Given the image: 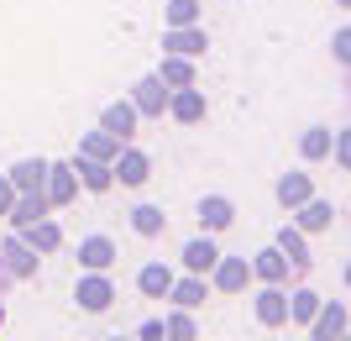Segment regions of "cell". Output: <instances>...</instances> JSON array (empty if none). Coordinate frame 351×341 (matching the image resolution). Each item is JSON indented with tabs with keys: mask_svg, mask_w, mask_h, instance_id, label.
I'll use <instances>...</instances> for the list:
<instances>
[{
	"mask_svg": "<svg viewBox=\"0 0 351 341\" xmlns=\"http://www.w3.org/2000/svg\"><path fill=\"white\" fill-rule=\"evenodd\" d=\"M168 95H173V89L162 84L158 74L136 79V84H132V105H136V116H142V121H158L162 110H168Z\"/></svg>",
	"mask_w": 351,
	"mask_h": 341,
	"instance_id": "cell-2",
	"label": "cell"
},
{
	"mask_svg": "<svg viewBox=\"0 0 351 341\" xmlns=\"http://www.w3.org/2000/svg\"><path fill=\"white\" fill-rule=\"evenodd\" d=\"M178 263H184V273H205V279H210V268L220 263L215 237H210V231H205V237H194L189 247H184V257H178Z\"/></svg>",
	"mask_w": 351,
	"mask_h": 341,
	"instance_id": "cell-14",
	"label": "cell"
},
{
	"mask_svg": "<svg viewBox=\"0 0 351 341\" xmlns=\"http://www.w3.org/2000/svg\"><path fill=\"white\" fill-rule=\"evenodd\" d=\"M309 331H315L320 341L341 336V331H346V305H336V299H325V305H320V315L309 320Z\"/></svg>",
	"mask_w": 351,
	"mask_h": 341,
	"instance_id": "cell-23",
	"label": "cell"
},
{
	"mask_svg": "<svg viewBox=\"0 0 351 341\" xmlns=\"http://www.w3.org/2000/svg\"><path fill=\"white\" fill-rule=\"evenodd\" d=\"M43 215H53V200H47V189H16V205H11V215H5V221H11V231H27L32 221H43Z\"/></svg>",
	"mask_w": 351,
	"mask_h": 341,
	"instance_id": "cell-6",
	"label": "cell"
},
{
	"mask_svg": "<svg viewBox=\"0 0 351 341\" xmlns=\"http://www.w3.org/2000/svg\"><path fill=\"white\" fill-rule=\"evenodd\" d=\"M158 79L168 89H184V84H194V58H184V53H162V63H158Z\"/></svg>",
	"mask_w": 351,
	"mask_h": 341,
	"instance_id": "cell-21",
	"label": "cell"
},
{
	"mask_svg": "<svg viewBox=\"0 0 351 341\" xmlns=\"http://www.w3.org/2000/svg\"><path fill=\"white\" fill-rule=\"evenodd\" d=\"M121 257V247L110 237H84L79 242V268H95V273H110Z\"/></svg>",
	"mask_w": 351,
	"mask_h": 341,
	"instance_id": "cell-13",
	"label": "cell"
},
{
	"mask_svg": "<svg viewBox=\"0 0 351 341\" xmlns=\"http://www.w3.org/2000/svg\"><path fill=\"white\" fill-rule=\"evenodd\" d=\"M173 268L168 263H142V273H136V289H142V299H168V289H173Z\"/></svg>",
	"mask_w": 351,
	"mask_h": 341,
	"instance_id": "cell-17",
	"label": "cell"
},
{
	"mask_svg": "<svg viewBox=\"0 0 351 341\" xmlns=\"http://www.w3.org/2000/svg\"><path fill=\"white\" fill-rule=\"evenodd\" d=\"M293 215H299V231H330V221H336L330 200H315V194H309V200L293 210Z\"/></svg>",
	"mask_w": 351,
	"mask_h": 341,
	"instance_id": "cell-22",
	"label": "cell"
},
{
	"mask_svg": "<svg viewBox=\"0 0 351 341\" xmlns=\"http://www.w3.org/2000/svg\"><path fill=\"white\" fill-rule=\"evenodd\" d=\"M199 21V0H168L162 5V27H189Z\"/></svg>",
	"mask_w": 351,
	"mask_h": 341,
	"instance_id": "cell-30",
	"label": "cell"
},
{
	"mask_svg": "<svg viewBox=\"0 0 351 341\" xmlns=\"http://www.w3.org/2000/svg\"><path fill=\"white\" fill-rule=\"evenodd\" d=\"M0 326H5V305H0Z\"/></svg>",
	"mask_w": 351,
	"mask_h": 341,
	"instance_id": "cell-37",
	"label": "cell"
},
{
	"mask_svg": "<svg viewBox=\"0 0 351 341\" xmlns=\"http://www.w3.org/2000/svg\"><path fill=\"white\" fill-rule=\"evenodd\" d=\"M320 305H325V299L315 294V289H293V294H289V320H293V326H309V320L320 315Z\"/></svg>",
	"mask_w": 351,
	"mask_h": 341,
	"instance_id": "cell-27",
	"label": "cell"
},
{
	"mask_svg": "<svg viewBox=\"0 0 351 341\" xmlns=\"http://www.w3.org/2000/svg\"><path fill=\"white\" fill-rule=\"evenodd\" d=\"M142 341H168V331H162V320H147V326H142Z\"/></svg>",
	"mask_w": 351,
	"mask_h": 341,
	"instance_id": "cell-35",
	"label": "cell"
},
{
	"mask_svg": "<svg viewBox=\"0 0 351 341\" xmlns=\"http://www.w3.org/2000/svg\"><path fill=\"white\" fill-rule=\"evenodd\" d=\"M73 174H79V189L89 194H105V189H116V163H100V158H73Z\"/></svg>",
	"mask_w": 351,
	"mask_h": 341,
	"instance_id": "cell-10",
	"label": "cell"
},
{
	"mask_svg": "<svg viewBox=\"0 0 351 341\" xmlns=\"http://www.w3.org/2000/svg\"><path fill=\"white\" fill-rule=\"evenodd\" d=\"M257 320H263V326H283V320H289L283 283H263V289H257Z\"/></svg>",
	"mask_w": 351,
	"mask_h": 341,
	"instance_id": "cell-15",
	"label": "cell"
},
{
	"mask_svg": "<svg viewBox=\"0 0 351 341\" xmlns=\"http://www.w3.org/2000/svg\"><path fill=\"white\" fill-rule=\"evenodd\" d=\"M162 331H168L173 341H189V336H194V315H189V310H178V305H173V315L162 320Z\"/></svg>",
	"mask_w": 351,
	"mask_h": 341,
	"instance_id": "cell-31",
	"label": "cell"
},
{
	"mask_svg": "<svg viewBox=\"0 0 351 341\" xmlns=\"http://www.w3.org/2000/svg\"><path fill=\"white\" fill-rule=\"evenodd\" d=\"M11 205H16V184L11 174H0V215H11Z\"/></svg>",
	"mask_w": 351,
	"mask_h": 341,
	"instance_id": "cell-34",
	"label": "cell"
},
{
	"mask_svg": "<svg viewBox=\"0 0 351 341\" xmlns=\"http://www.w3.org/2000/svg\"><path fill=\"white\" fill-rule=\"evenodd\" d=\"M0 257H5V268H11V279H32L37 263H43V252H32L21 231H11V237L0 242Z\"/></svg>",
	"mask_w": 351,
	"mask_h": 341,
	"instance_id": "cell-9",
	"label": "cell"
},
{
	"mask_svg": "<svg viewBox=\"0 0 351 341\" xmlns=\"http://www.w3.org/2000/svg\"><path fill=\"white\" fill-rule=\"evenodd\" d=\"M330 58H336V63H346V69H351V27H341L336 37H330Z\"/></svg>",
	"mask_w": 351,
	"mask_h": 341,
	"instance_id": "cell-32",
	"label": "cell"
},
{
	"mask_svg": "<svg viewBox=\"0 0 351 341\" xmlns=\"http://www.w3.org/2000/svg\"><path fill=\"white\" fill-rule=\"evenodd\" d=\"M162 226H168V215H162L158 205H136L132 210V231L136 237H162Z\"/></svg>",
	"mask_w": 351,
	"mask_h": 341,
	"instance_id": "cell-29",
	"label": "cell"
},
{
	"mask_svg": "<svg viewBox=\"0 0 351 341\" xmlns=\"http://www.w3.org/2000/svg\"><path fill=\"white\" fill-rule=\"evenodd\" d=\"M330 148H336V132H330V126H309V132L299 137L304 163H320V158H330Z\"/></svg>",
	"mask_w": 351,
	"mask_h": 341,
	"instance_id": "cell-25",
	"label": "cell"
},
{
	"mask_svg": "<svg viewBox=\"0 0 351 341\" xmlns=\"http://www.w3.org/2000/svg\"><path fill=\"white\" fill-rule=\"evenodd\" d=\"M341 279H346V289H351V263H346V273H341Z\"/></svg>",
	"mask_w": 351,
	"mask_h": 341,
	"instance_id": "cell-36",
	"label": "cell"
},
{
	"mask_svg": "<svg viewBox=\"0 0 351 341\" xmlns=\"http://www.w3.org/2000/svg\"><path fill=\"white\" fill-rule=\"evenodd\" d=\"M278 247L289 252L293 273H309V247H304V231H299V226H283V231H278Z\"/></svg>",
	"mask_w": 351,
	"mask_h": 341,
	"instance_id": "cell-28",
	"label": "cell"
},
{
	"mask_svg": "<svg viewBox=\"0 0 351 341\" xmlns=\"http://www.w3.org/2000/svg\"><path fill=\"white\" fill-rule=\"evenodd\" d=\"M205 294H210L205 273H184V279H173V289H168V299H173L178 310H199V305H205Z\"/></svg>",
	"mask_w": 351,
	"mask_h": 341,
	"instance_id": "cell-18",
	"label": "cell"
},
{
	"mask_svg": "<svg viewBox=\"0 0 351 341\" xmlns=\"http://www.w3.org/2000/svg\"><path fill=\"white\" fill-rule=\"evenodd\" d=\"M73 299H79V310L105 315L110 305H116V283H110V273H95V268H84V273H79V283H73Z\"/></svg>",
	"mask_w": 351,
	"mask_h": 341,
	"instance_id": "cell-1",
	"label": "cell"
},
{
	"mask_svg": "<svg viewBox=\"0 0 351 341\" xmlns=\"http://www.w3.org/2000/svg\"><path fill=\"white\" fill-rule=\"evenodd\" d=\"M247 283H252V263L247 257H226L220 252V263L210 268V289H215V294H241Z\"/></svg>",
	"mask_w": 351,
	"mask_h": 341,
	"instance_id": "cell-4",
	"label": "cell"
},
{
	"mask_svg": "<svg viewBox=\"0 0 351 341\" xmlns=\"http://www.w3.org/2000/svg\"><path fill=\"white\" fill-rule=\"evenodd\" d=\"M330 152H336V163L351 174V132H336V148H330Z\"/></svg>",
	"mask_w": 351,
	"mask_h": 341,
	"instance_id": "cell-33",
	"label": "cell"
},
{
	"mask_svg": "<svg viewBox=\"0 0 351 341\" xmlns=\"http://www.w3.org/2000/svg\"><path fill=\"white\" fill-rule=\"evenodd\" d=\"M210 47L205 27L199 21H189V27H162V53H184V58H199Z\"/></svg>",
	"mask_w": 351,
	"mask_h": 341,
	"instance_id": "cell-7",
	"label": "cell"
},
{
	"mask_svg": "<svg viewBox=\"0 0 351 341\" xmlns=\"http://www.w3.org/2000/svg\"><path fill=\"white\" fill-rule=\"evenodd\" d=\"M289 252H283L278 242H273V247H263V252L252 257V279H263V283H289Z\"/></svg>",
	"mask_w": 351,
	"mask_h": 341,
	"instance_id": "cell-12",
	"label": "cell"
},
{
	"mask_svg": "<svg viewBox=\"0 0 351 341\" xmlns=\"http://www.w3.org/2000/svg\"><path fill=\"white\" fill-rule=\"evenodd\" d=\"M47 163H53V158H21V163L11 168V184L21 194L27 189H47Z\"/></svg>",
	"mask_w": 351,
	"mask_h": 341,
	"instance_id": "cell-20",
	"label": "cell"
},
{
	"mask_svg": "<svg viewBox=\"0 0 351 341\" xmlns=\"http://www.w3.org/2000/svg\"><path fill=\"white\" fill-rule=\"evenodd\" d=\"M147 178H152V158H147L142 148H126V142H121V152H116V184H121V189H142Z\"/></svg>",
	"mask_w": 351,
	"mask_h": 341,
	"instance_id": "cell-5",
	"label": "cell"
},
{
	"mask_svg": "<svg viewBox=\"0 0 351 341\" xmlns=\"http://www.w3.org/2000/svg\"><path fill=\"white\" fill-rule=\"evenodd\" d=\"M100 126L110 137H121V142H132L136 137V126H142V116H136V105H132V95H126V100H110L100 110Z\"/></svg>",
	"mask_w": 351,
	"mask_h": 341,
	"instance_id": "cell-8",
	"label": "cell"
},
{
	"mask_svg": "<svg viewBox=\"0 0 351 341\" xmlns=\"http://www.w3.org/2000/svg\"><path fill=\"white\" fill-rule=\"evenodd\" d=\"M309 194H315L309 174H283V178H278V205H283V210H299Z\"/></svg>",
	"mask_w": 351,
	"mask_h": 341,
	"instance_id": "cell-24",
	"label": "cell"
},
{
	"mask_svg": "<svg viewBox=\"0 0 351 341\" xmlns=\"http://www.w3.org/2000/svg\"><path fill=\"white\" fill-rule=\"evenodd\" d=\"M168 116L178 121V126H199V121L210 116V105H205V89L199 84H184L168 95Z\"/></svg>",
	"mask_w": 351,
	"mask_h": 341,
	"instance_id": "cell-3",
	"label": "cell"
},
{
	"mask_svg": "<svg viewBox=\"0 0 351 341\" xmlns=\"http://www.w3.org/2000/svg\"><path fill=\"white\" fill-rule=\"evenodd\" d=\"M79 152H84V158H100V163H116V152H121V137H110V132L100 126V132L79 137Z\"/></svg>",
	"mask_w": 351,
	"mask_h": 341,
	"instance_id": "cell-26",
	"label": "cell"
},
{
	"mask_svg": "<svg viewBox=\"0 0 351 341\" xmlns=\"http://www.w3.org/2000/svg\"><path fill=\"white\" fill-rule=\"evenodd\" d=\"M21 237H27V247L32 252H43V257H53L63 247V226L53 221V215H43V221H32L27 231H21Z\"/></svg>",
	"mask_w": 351,
	"mask_h": 341,
	"instance_id": "cell-16",
	"label": "cell"
},
{
	"mask_svg": "<svg viewBox=\"0 0 351 341\" xmlns=\"http://www.w3.org/2000/svg\"><path fill=\"white\" fill-rule=\"evenodd\" d=\"M47 200H53V210L79 200V174H73V163H47Z\"/></svg>",
	"mask_w": 351,
	"mask_h": 341,
	"instance_id": "cell-11",
	"label": "cell"
},
{
	"mask_svg": "<svg viewBox=\"0 0 351 341\" xmlns=\"http://www.w3.org/2000/svg\"><path fill=\"white\" fill-rule=\"evenodd\" d=\"M231 221H236V205L226 200V194H205V200H199V226H205L210 237H215V231H226Z\"/></svg>",
	"mask_w": 351,
	"mask_h": 341,
	"instance_id": "cell-19",
	"label": "cell"
},
{
	"mask_svg": "<svg viewBox=\"0 0 351 341\" xmlns=\"http://www.w3.org/2000/svg\"><path fill=\"white\" fill-rule=\"evenodd\" d=\"M336 5H351V0H336Z\"/></svg>",
	"mask_w": 351,
	"mask_h": 341,
	"instance_id": "cell-38",
	"label": "cell"
}]
</instances>
